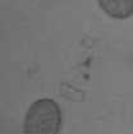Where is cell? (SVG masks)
<instances>
[{
    "label": "cell",
    "mask_w": 133,
    "mask_h": 134,
    "mask_svg": "<svg viewBox=\"0 0 133 134\" xmlns=\"http://www.w3.org/2000/svg\"><path fill=\"white\" fill-rule=\"evenodd\" d=\"M61 111L51 98H40L32 103L24 116L23 134H59Z\"/></svg>",
    "instance_id": "1"
},
{
    "label": "cell",
    "mask_w": 133,
    "mask_h": 134,
    "mask_svg": "<svg viewBox=\"0 0 133 134\" xmlns=\"http://www.w3.org/2000/svg\"><path fill=\"white\" fill-rule=\"evenodd\" d=\"M99 5L109 17L127 19L133 14V0H97Z\"/></svg>",
    "instance_id": "2"
}]
</instances>
